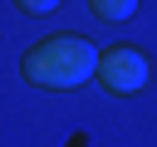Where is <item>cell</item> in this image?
<instances>
[{"instance_id": "obj_4", "label": "cell", "mask_w": 157, "mask_h": 147, "mask_svg": "<svg viewBox=\"0 0 157 147\" xmlns=\"http://www.w3.org/2000/svg\"><path fill=\"white\" fill-rule=\"evenodd\" d=\"M20 10H29V15H49V10H59L54 0H20Z\"/></svg>"}, {"instance_id": "obj_3", "label": "cell", "mask_w": 157, "mask_h": 147, "mask_svg": "<svg viewBox=\"0 0 157 147\" xmlns=\"http://www.w3.org/2000/svg\"><path fill=\"white\" fill-rule=\"evenodd\" d=\"M88 10H93L98 20H128V15L137 10V0H93Z\"/></svg>"}, {"instance_id": "obj_2", "label": "cell", "mask_w": 157, "mask_h": 147, "mask_svg": "<svg viewBox=\"0 0 157 147\" xmlns=\"http://www.w3.org/2000/svg\"><path fill=\"white\" fill-rule=\"evenodd\" d=\"M147 74H152V64H147V54L132 49V44H113V49H103V59H98V83H103L108 93H137V88L147 83Z\"/></svg>"}, {"instance_id": "obj_1", "label": "cell", "mask_w": 157, "mask_h": 147, "mask_svg": "<svg viewBox=\"0 0 157 147\" xmlns=\"http://www.w3.org/2000/svg\"><path fill=\"white\" fill-rule=\"evenodd\" d=\"M98 59L103 49L88 44L83 34H49L20 59V74L34 88H78L83 78L98 74Z\"/></svg>"}]
</instances>
